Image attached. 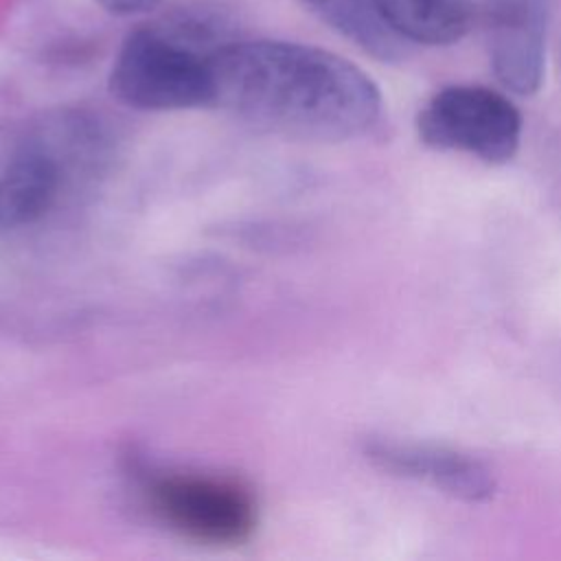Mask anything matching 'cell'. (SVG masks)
I'll list each match as a JSON object with an SVG mask.
<instances>
[{"label": "cell", "instance_id": "obj_1", "mask_svg": "<svg viewBox=\"0 0 561 561\" xmlns=\"http://www.w3.org/2000/svg\"><path fill=\"white\" fill-rule=\"evenodd\" d=\"M210 107L274 136L342 142L379 121L383 99L359 66L333 50L241 35L213 55Z\"/></svg>", "mask_w": 561, "mask_h": 561}, {"label": "cell", "instance_id": "obj_2", "mask_svg": "<svg viewBox=\"0 0 561 561\" xmlns=\"http://www.w3.org/2000/svg\"><path fill=\"white\" fill-rule=\"evenodd\" d=\"M145 18L114 55L112 96L142 112L210 107L213 55L243 35L237 11L226 0H175Z\"/></svg>", "mask_w": 561, "mask_h": 561}, {"label": "cell", "instance_id": "obj_3", "mask_svg": "<svg viewBox=\"0 0 561 561\" xmlns=\"http://www.w3.org/2000/svg\"><path fill=\"white\" fill-rule=\"evenodd\" d=\"M105 147L103 121L61 107L35 121L0 167V230L44 219L59 202L77 160Z\"/></svg>", "mask_w": 561, "mask_h": 561}, {"label": "cell", "instance_id": "obj_4", "mask_svg": "<svg viewBox=\"0 0 561 561\" xmlns=\"http://www.w3.org/2000/svg\"><path fill=\"white\" fill-rule=\"evenodd\" d=\"M142 495L158 522L197 543L237 546L256 528V500L230 476L160 471L145 478Z\"/></svg>", "mask_w": 561, "mask_h": 561}, {"label": "cell", "instance_id": "obj_5", "mask_svg": "<svg viewBox=\"0 0 561 561\" xmlns=\"http://www.w3.org/2000/svg\"><path fill=\"white\" fill-rule=\"evenodd\" d=\"M416 129L427 147L502 164L519 149L522 114L493 88L447 85L423 105Z\"/></svg>", "mask_w": 561, "mask_h": 561}, {"label": "cell", "instance_id": "obj_6", "mask_svg": "<svg viewBox=\"0 0 561 561\" xmlns=\"http://www.w3.org/2000/svg\"><path fill=\"white\" fill-rule=\"evenodd\" d=\"M482 26L495 79L513 94H535L546 68V0H486Z\"/></svg>", "mask_w": 561, "mask_h": 561}, {"label": "cell", "instance_id": "obj_7", "mask_svg": "<svg viewBox=\"0 0 561 561\" xmlns=\"http://www.w3.org/2000/svg\"><path fill=\"white\" fill-rule=\"evenodd\" d=\"M364 454L381 471L427 484L460 502H489L497 491L493 471L480 458L445 445L375 438L366 443Z\"/></svg>", "mask_w": 561, "mask_h": 561}, {"label": "cell", "instance_id": "obj_8", "mask_svg": "<svg viewBox=\"0 0 561 561\" xmlns=\"http://www.w3.org/2000/svg\"><path fill=\"white\" fill-rule=\"evenodd\" d=\"M388 28L408 46H449L460 42L476 22L467 0H377Z\"/></svg>", "mask_w": 561, "mask_h": 561}, {"label": "cell", "instance_id": "obj_9", "mask_svg": "<svg viewBox=\"0 0 561 561\" xmlns=\"http://www.w3.org/2000/svg\"><path fill=\"white\" fill-rule=\"evenodd\" d=\"M324 26L379 61H401L410 46L383 22L377 0H298Z\"/></svg>", "mask_w": 561, "mask_h": 561}, {"label": "cell", "instance_id": "obj_10", "mask_svg": "<svg viewBox=\"0 0 561 561\" xmlns=\"http://www.w3.org/2000/svg\"><path fill=\"white\" fill-rule=\"evenodd\" d=\"M105 13L116 18H145L167 0H92Z\"/></svg>", "mask_w": 561, "mask_h": 561}]
</instances>
